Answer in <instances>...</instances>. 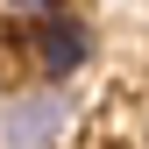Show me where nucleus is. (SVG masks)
<instances>
[{"label": "nucleus", "mask_w": 149, "mask_h": 149, "mask_svg": "<svg viewBox=\"0 0 149 149\" xmlns=\"http://www.w3.org/2000/svg\"><path fill=\"white\" fill-rule=\"evenodd\" d=\"M64 121H71V100H64V85H29V92H14L7 107H0V135H7V149H57L64 135Z\"/></svg>", "instance_id": "1"}, {"label": "nucleus", "mask_w": 149, "mask_h": 149, "mask_svg": "<svg viewBox=\"0 0 149 149\" xmlns=\"http://www.w3.org/2000/svg\"><path fill=\"white\" fill-rule=\"evenodd\" d=\"M7 7H14V14H29V22H43V14H57L64 0H7Z\"/></svg>", "instance_id": "3"}, {"label": "nucleus", "mask_w": 149, "mask_h": 149, "mask_svg": "<svg viewBox=\"0 0 149 149\" xmlns=\"http://www.w3.org/2000/svg\"><path fill=\"white\" fill-rule=\"evenodd\" d=\"M92 57V29L78 22V14H43L36 22V50H29V64H36V78H50V85H64L71 71H78Z\"/></svg>", "instance_id": "2"}]
</instances>
